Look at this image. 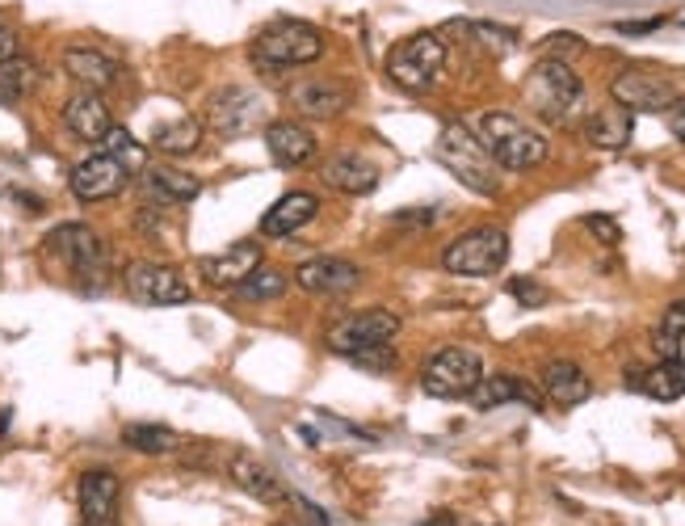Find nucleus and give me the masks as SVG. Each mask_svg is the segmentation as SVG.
<instances>
[{"label":"nucleus","instance_id":"obj_1","mask_svg":"<svg viewBox=\"0 0 685 526\" xmlns=\"http://www.w3.org/2000/svg\"><path fill=\"white\" fill-rule=\"evenodd\" d=\"M475 135H479V144L488 147V156L500 168H509V173H530V168H539L551 156V144H546L543 131H534L530 122H521L509 110L479 114V131Z\"/></svg>","mask_w":685,"mask_h":526},{"label":"nucleus","instance_id":"obj_2","mask_svg":"<svg viewBox=\"0 0 685 526\" xmlns=\"http://www.w3.org/2000/svg\"><path fill=\"white\" fill-rule=\"evenodd\" d=\"M324 55V34L311 22L299 18H283V22H269L253 39V59L269 73H286V68H308Z\"/></svg>","mask_w":685,"mask_h":526},{"label":"nucleus","instance_id":"obj_3","mask_svg":"<svg viewBox=\"0 0 685 526\" xmlns=\"http://www.w3.org/2000/svg\"><path fill=\"white\" fill-rule=\"evenodd\" d=\"M47 253L59 257L80 291H106L110 283V249L89 223H64L47 240Z\"/></svg>","mask_w":685,"mask_h":526},{"label":"nucleus","instance_id":"obj_4","mask_svg":"<svg viewBox=\"0 0 685 526\" xmlns=\"http://www.w3.org/2000/svg\"><path fill=\"white\" fill-rule=\"evenodd\" d=\"M438 161L475 194H493L500 190V165L488 156V147L479 144V135H472L463 122H446L442 135H438Z\"/></svg>","mask_w":685,"mask_h":526},{"label":"nucleus","instance_id":"obj_5","mask_svg":"<svg viewBox=\"0 0 685 526\" xmlns=\"http://www.w3.org/2000/svg\"><path fill=\"white\" fill-rule=\"evenodd\" d=\"M526 106L546 122H567L576 110H581V101H585V85H581V76L572 73V64L564 59H543L534 73L526 76Z\"/></svg>","mask_w":685,"mask_h":526},{"label":"nucleus","instance_id":"obj_6","mask_svg":"<svg viewBox=\"0 0 685 526\" xmlns=\"http://www.w3.org/2000/svg\"><path fill=\"white\" fill-rule=\"evenodd\" d=\"M505 262H509V237L505 228H493V223L454 237L442 253V270L458 278H493L497 270H505Z\"/></svg>","mask_w":685,"mask_h":526},{"label":"nucleus","instance_id":"obj_7","mask_svg":"<svg viewBox=\"0 0 685 526\" xmlns=\"http://www.w3.org/2000/svg\"><path fill=\"white\" fill-rule=\"evenodd\" d=\"M442 68H446V43L438 34H408L387 51V76L408 94L433 89Z\"/></svg>","mask_w":685,"mask_h":526},{"label":"nucleus","instance_id":"obj_8","mask_svg":"<svg viewBox=\"0 0 685 526\" xmlns=\"http://www.w3.org/2000/svg\"><path fill=\"white\" fill-rule=\"evenodd\" d=\"M484 380V359L467 346H446L421 362V387L438 401L472 396V387Z\"/></svg>","mask_w":685,"mask_h":526},{"label":"nucleus","instance_id":"obj_9","mask_svg":"<svg viewBox=\"0 0 685 526\" xmlns=\"http://www.w3.org/2000/svg\"><path fill=\"white\" fill-rule=\"evenodd\" d=\"M400 333V316L387 308H366V311H350L332 325L324 333V346L341 359H354L362 350H375V346H391Z\"/></svg>","mask_w":685,"mask_h":526},{"label":"nucleus","instance_id":"obj_10","mask_svg":"<svg viewBox=\"0 0 685 526\" xmlns=\"http://www.w3.org/2000/svg\"><path fill=\"white\" fill-rule=\"evenodd\" d=\"M207 122L219 140H244L253 135L261 122L269 127V101L244 85H232L223 94L211 97V110H207Z\"/></svg>","mask_w":685,"mask_h":526},{"label":"nucleus","instance_id":"obj_11","mask_svg":"<svg viewBox=\"0 0 685 526\" xmlns=\"http://www.w3.org/2000/svg\"><path fill=\"white\" fill-rule=\"evenodd\" d=\"M122 287L135 304L147 308H177L189 304V283L165 262H131L122 274Z\"/></svg>","mask_w":685,"mask_h":526},{"label":"nucleus","instance_id":"obj_12","mask_svg":"<svg viewBox=\"0 0 685 526\" xmlns=\"http://www.w3.org/2000/svg\"><path fill=\"white\" fill-rule=\"evenodd\" d=\"M610 97L615 106L631 110V114H661L677 101V89L664 73H648V68H622L610 80Z\"/></svg>","mask_w":685,"mask_h":526},{"label":"nucleus","instance_id":"obj_13","mask_svg":"<svg viewBox=\"0 0 685 526\" xmlns=\"http://www.w3.org/2000/svg\"><path fill=\"white\" fill-rule=\"evenodd\" d=\"M68 186L80 202H110L131 186V173L110 152H93L68 173Z\"/></svg>","mask_w":685,"mask_h":526},{"label":"nucleus","instance_id":"obj_14","mask_svg":"<svg viewBox=\"0 0 685 526\" xmlns=\"http://www.w3.org/2000/svg\"><path fill=\"white\" fill-rule=\"evenodd\" d=\"M257 265H261V244L257 240H240V244H228L223 253H207V257L198 262V274H202L207 287L236 291Z\"/></svg>","mask_w":685,"mask_h":526},{"label":"nucleus","instance_id":"obj_15","mask_svg":"<svg viewBox=\"0 0 685 526\" xmlns=\"http://www.w3.org/2000/svg\"><path fill=\"white\" fill-rule=\"evenodd\" d=\"M295 283L308 295H350L362 283V270L345 257H308L295 265Z\"/></svg>","mask_w":685,"mask_h":526},{"label":"nucleus","instance_id":"obj_16","mask_svg":"<svg viewBox=\"0 0 685 526\" xmlns=\"http://www.w3.org/2000/svg\"><path fill=\"white\" fill-rule=\"evenodd\" d=\"M64 127H68L71 140H80V144H101L106 131L114 127V119H110V106L101 101V94L76 89L64 101Z\"/></svg>","mask_w":685,"mask_h":526},{"label":"nucleus","instance_id":"obj_17","mask_svg":"<svg viewBox=\"0 0 685 526\" xmlns=\"http://www.w3.org/2000/svg\"><path fill=\"white\" fill-rule=\"evenodd\" d=\"M64 73L76 89H89V94H106L119 85V59H110L106 51L97 47H68L64 51Z\"/></svg>","mask_w":685,"mask_h":526},{"label":"nucleus","instance_id":"obj_18","mask_svg":"<svg viewBox=\"0 0 685 526\" xmlns=\"http://www.w3.org/2000/svg\"><path fill=\"white\" fill-rule=\"evenodd\" d=\"M354 101V89L341 85V80H299L290 89V106L303 114V119H336L345 114V106Z\"/></svg>","mask_w":685,"mask_h":526},{"label":"nucleus","instance_id":"obj_19","mask_svg":"<svg viewBox=\"0 0 685 526\" xmlns=\"http://www.w3.org/2000/svg\"><path fill=\"white\" fill-rule=\"evenodd\" d=\"M265 147H269V156H274V165L283 168H299L316 161V135H311L303 122H290V119H274L265 127Z\"/></svg>","mask_w":685,"mask_h":526},{"label":"nucleus","instance_id":"obj_20","mask_svg":"<svg viewBox=\"0 0 685 526\" xmlns=\"http://www.w3.org/2000/svg\"><path fill=\"white\" fill-rule=\"evenodd\" d=\"M80 514L85 523H114L119 518V502H122V480L110 472V468H89L80 476Z\"/></svg>","mask_w":685,"mask_h":526},{"label":"nucleus","instance_id":"obj_21","mask_svg":"<svg viewBox=\"0 0 685 526\" xmlns=\"http://www.w3.org/2000/svg\"><path fill=\"white\" fill-rule=\"evenodd\" d=\"M316 216H320V198L311 190H290L265 211V219H261V237L283 240V237H290V232H299V228H308Z\"/></svg>","mask_w":685,"mask_h":526},{"label":"nucleus","instance_id":"obj_22","mask_svg":"<svg viewBox=\"0 0 685 526\" xmlns=\"http://www.w3.org/2000/svg\"><path fill=\"white\" fill-rule=\"evenodd\" d=\"M472 408H479V413H493V408L500 405H526V408H539L543 401H539V392L530 387L526 380H513V375H484V380L472 387Z\"/></svg>","mask_w":685,"mask_h":526},{"label":"nucleus","instance_id":"obj_23","mask_svg":"<svg viewBox=\"0 0 685 526\" xmlns=\"http://www.w3.org/2000/svg\"><path fill=\"white\" fill-rule=\"evenodd\" d=\"M143 190H147V198H156L161 207H181V202H194L202 194V182L194 173H186V168L147 165L143 168Z\"/></svg>","mask_w":685,"mask_h":526},{"label":"nucleus","instance_id":"obj_24","mask_svg":"<svg viewBox=\"0 0 685 526\" xmlns=\"http://www.w3.org/2000/svg\"><path fill=\"white\" fill-rule=\"evenodd\" d=\"M543 392H546L551 405L576 408L593 396V380L576 366V362L560 359V362H546L543 366Z\"/></svg>","mask_w":685,"mask_h":526},{"label":"nucleus","instance_id":"obj_25","mask_svg":"<svg viewBox=\"0 0 685 526\" xmlns=\"http://www.w3.org/2000/svg\"><path fill=\"white\" fill-rule=\"evenodd\" d=\"M320 177H324V186L341 194H375L378 186V168L366 161V156H357V152H341V156H332L329 165L320 168Z\"/></svg>","mask_w":685,"mask_h":526},{"label":"nucleus","instance_id":"obj_26","mask_svg":"<svg viewBox=\"0 0 685 526\" xmlns=\"http://www.w3.org/2000/svg\"><path fill=\"white\" fill-rule=\"evenodd\" d=\"M202 135H207V122L194 119V114H181V119L152 127L147 144L156 147L161 156H189V152H198V147H202Z\"/></svg>","mask_w":685,"mask_h":526},{"label":"nucleus","instance_id":"obj_27","mask_svg":"<svg viewBox=\"0 0 685 526\" xmlns=\"http://www.w3.org/2000/svg\"><path fill=\"white\" fill-rule=\"evenodd\" d=\"M631 131H636V119L631 110L622 106H606V110H593L585 119V140L593 147H606V152H618V147L631 144Z\"/></svg>","mask_w":685,"mask_h":526},{"label":"nucleus","instance_id":"obj_28","mask_svg":"<svg viewBox=\"0 0 685 526\" xmlns=\"http://www.w3.org/2000/svg\"><path fill=\"white\" fill-rule=\"evenodd\" d=\"M228 476L236 480L248 497H257V502H286V489L278 484V480H274V472H269L261 459H253L248 451L232 454V468H228Z\"/></svg>","mask_w":685,"mask_h":526},{"label":"nucleus","instance_id":"obj_29","mask_svg":"<svg viewBox=\"0 0 685 526\" xmlns=\"http://www.w3.org/2000/svg\"><path fill=\"white\" fill-rule=\"evenodd\" d=\"M631 387H639L643 396H652V401H682L685 396V362L682 359H661L652 371H643V375H631Z\"/></svg>","mask_w":685,"mask_h":526},{"label":"nucleus","instance_id":"obj_30","mask_svg":"<svg viewBox=\"0 0 685 526\" xmlns=\"http://www.w3.org/2000/svg\"><path fill=\"white\" fill-rule=\"evenodd\" d=\"M43 85V68L30 55H13L0 64V106H18Z\"/></svg>","mask_w":685,"mask_h":526},{"label":"nucleus","instance_id":"obj_31","mask_svg":"<svg viewBox=\"0 0 685 526\" xmlns=\"http://www.w3.org/2000/svg\"><path fill=\"white\" fill-rule=\"evenodd\" d=\"M122 442L140 454H173L181 447V434L168 430V426H156V421H135V426L122 430Z\"/></svg>","mask_w":685,"mask_h":526},{"label":"nucleus","instance_id":"obj_32","mask_svg":"<svg viewBox=\"0 0 685 526\" xmlns=\"http://www.w3.org/2000/svg\"><path fill=\"white\" fill-rule=\"evenodd\" d=\"M286 287H290V278H286L278 265H265L261 262L244 283L236 287V295L244 304H269V299H283Z\"/></svg>","mask_w":685,"mask_h":526},{"label":"nucleus","instance_id":"obj_33","mask_svg":"<svg viewBox=\"0 0 685 526\" xmlns=\"http://www.w3.org/2000/svg\"><path fill=\"white\" fill-rule=\"evenodd\" d=\"M682 337H685V295L664 308L661 325H656V333H652V350H656L661 359H682Z\"/></svg>","mask_w":685,"mask_h":526},{"label":"nucleus","instance_id":"obj_34","mask_svg":"<svg viewBox=\"0 0 685 526\" xmlns=\"http://www.w3.org/2000/svg\"><path fill=\"white\" fill-rule=\"evenodd\" d=\"M101 152H110L126 173H143V168H147V147H143L126 127H110L106 140H101Z\"/></svg>","mask_w":685,"mask_h":526},{"label":"nucleus","instance_id":"obj_35","mask_svg":"<svg viewBox=\"0 0 685 526\" xmlns=\"http://www.w3.org/2000/svg\"><path fill=\"white\" fill-rule=\"evenodd\" d=\"M539 55H543V59H564V64H572V55H585V39L572 34V30H555V34H546L543 43H539Z\"/></svg>","mask_w":685,"mask_h":526},{"label":"nucleus","instance_id":"obj_36","mask_svg":"<svg viewBox=\"0 0 685 526\" xmlns=\"http://www.w3.org/2000/svg\"><path fill=\"white\" fill-rule=\"evenodd\" d=\"M509 295H513V299H521L526 308H543V304H546V291L539 287L534 278H513V283H509Z\"/></svg>","mask_w":685,"mask_h":526},{"label":"nucleus","instance_id":"obj_37","mask_svg":"<svg viewBox=\"0 0 685 526\" xmlns=\"http://www.w3.org/2000/svg\"><path fill=\"white\" fill-rule=\"evenodd\" d=\"M350 362H357V366H371V371H391V366H396V350H391V346H375V350H362V354H354Z\"/></svg>","mask_w":685,"mask_h":526},{"label":"nucleus","instance_id":"obj_38","mask_svg":"<svg viewBox=\"0 0 685 526\" xmlns=\"http://www.w3.org/2000/svg\"><path fill=\"white\" fill-rule=\"evenodd\" d=\"M438 219L433 207H417V211H400V216H391V228H404V232H421Z\"/></svg>","mask_w":685,"mask_h":526},{"label":"nucleus","instance_id":"obj_39","mask_svg":"<svg viewBox=\"0 0 685 526\" xmlns=\"http://www.w3.org/2000/svg\"><path fill=\"white\" fill-rule=\"evenodd\" d=\"M669 22V18H639V22H618L615 34H622V39H643V34H652V30H661V25Z\"/></svg>","mask_w":685,"mask_h":526},{"label":"nucleus","instance_id":"obj_40","mask_svg":"<svg viewBox=\"0 0 685 526\" xmlns=\"http://www.w3.org/2000/svg\"><path fill=\"white\" fill-rule=\"evenodd\" d=\"M585 228H589V232H597V240H601V244H618V240H622V228H618L615 219H606V216H585Z\"/></svg>","mask_w":685,"mask_h":526},{"label":"nucleus","instance_id":"obj_41","mask_svg":"<svg viewBox=\"0 0 685 526\" xmlns=\"http://www.w3.org/2000/svg\"><path fill=\"white\" fill-rule=\"evenodd\" d=\"M13 55H22V43H18V30L9 18H0V64L4 59H13Z\"/></svg>","mask_w":685,"mask_h":526},{"label":"nucleus","instance_id":"obj_42","mask_svg":"<svg viewBox=\"0 0 685 526\" xmlns=\"http://www.w3.org/2000/svg\"><path fill=\"white\" fill-rule=\"evenodd\" d=\"M664 114H669V131H673L677 140H685V97H677V101H673Z\"/></svg>","mask_w":685,"mask_h":526},{"label":"nucleus","instance_id":"obj_43","mask_svg":"<svg viewBox=\"0 0 685 526\" xmlns=\"http://www.w3.org/2000/svg\"><path fill=\"white\" fill-rule=\"evenodd\" d=\"M429 526H467V523H458V518H438V523H429Z\"/></svg>","mask_w":685,"mask_h":526},{"label":"nucleus","instance_id":"obj_44","mask_svg":"<svg viewBox=\"0 0 685 526\" xmlns=\"http://www.w3.org/2000/svg\"><path fill=\"white\" fill-rule=\"evenodd\" d=\"M274 526H308V523H299V518H278Z\"/></svg>","mask_w":685,"mask_h":526}]
</instances>
